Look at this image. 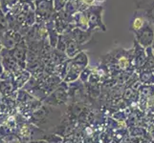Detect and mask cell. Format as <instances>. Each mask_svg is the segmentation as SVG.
I'll return each mask as SVG.
<instances>
[{
    "mask_svg": "<svg viewBox=\"0 0 154 143\" xmlns=\"http://www.w3.org/2000/svg\"><path fill=\"white\" fill-rule=\"evenodd\" d=\"M62 115L63 113L60 108L46 105L42 102L39 107L28 116L27 121L47 133H53L60 123Z\"/></svg>",
    "mask_w": 154,
    "mask_h": 143,
    "instance_id": "1",
    "label": "cell"
},
{
    "mask_svg": "<svg viewBox=\"0 0 154 143\" xmlns=\"http://www.w3.org/2000/svg\"><path fill=\"white\" fill-rule=\"evenodd\" d=\"M89 66V57L85 51L81 52L75 57L69 58L68 60V72L64 81L71 83L78 80L81 76V73L84 69Z\"/></svg>",
    "mask_w": 154,
    "mask_h": 143,
    "instance_id": "2",
    "label": "cell"
},
{
    "mask_svg": "<svg viewBox=\"0 0 154 143\" xmlns=\"http://www.w3.org/2000/svg\"><path fill=\"white\" fill-rule=\"evenodd\" d=\"M42 102L57 108H60L61 106H68L70 104L68 83L62 81L49 95H47Z\"/></svg>",
    "mask_w": 154,
    "mask_h": 143,
    "instance_id": "3",
    "label": "cell"
},
{
    "mask_svg": "<svg viewBox=\"0 0 154 143\" xmlns=\"http://www.w3.org/2000/svg\"><path fill=\"white\" fill-rule=\"evenodd\" d=\"M103 10L104 7L103 5H94V6L89 7L86 10L89 23V31H92V33H96L97 31H107V28H106L103 19Z\"/></svg>",
    "mask_w": 154,
    "mask_h": 143,
    "instance_id": "4",
    "label": "cell"
},
{
    "mask_svg": "<svg viewBox=\"0 0 154 143\" xmlns=\"http://www.w3.org/2000/svg\"><path fill=\"white\" fill-rule=\"evenodd\" d=\"M36 23H47L56 13L54 0H35Z\"/></svg>",
    "mask_w": 154,
    "mask_h": 143,
    "instance_id": "5",
    "label": "cell"
},
{
    "mask_svg": "<svg viewBox=\"0 0 154 143\" xmlns=\"http://www.w3.org/2000/svg\"><path fill=\"white\" fill-rule=\"evenodd\" d=\"M69 86V97H70V103H78V102H83L90 104L86 89L84 83H82L79 79L78 80L68 83ZM91 105V104H90Z\"/></svg>",
    "mask_w": 154,
    "mask_h": 143,
    "instance_id": "6",
    "label": "cell"
},
{
    "mask_svg": "<svg viewBox=\"0 0 154 143\" xmlns=\"http://www.w3.org/2000/svg\"><path fill=\"white\" fill-rule=\"evenodd\" d=\"M135 40L143 46L145 49H147L152 46L154 41V25L150 22H147L144 28L134 33Z\"/></svg>",
    "mask_w": 154,
    "mask_h": 143,
    "instance_id": "7",
    "label": "cell"
},
{
    "mask_svg": "<svg viewBox=\"0 0 154 143\" xmlns=\"http://www.w3.org/2000/svg\"><path fill=\"white\" fill-rule=\"evenodd\" d=\"M10 52H11V55H12V56L14 57V59L17 61L18 66L21 69H26L27 55H28V45L26 43L25 38L21 40L13 50H11Z\"/></svg>",
    "mask_w": 154,
    "mask_h": 143,
    "instance_id": "8",
    "label": "cell"
},
{
    "mask_svg": "<svg viewBox=\"0 0 154 143\" xmlns=\"http://www.w3.org/2000/svg\"><path fill=\"white\" fill-rule=\"evenodd\" d=\"M136 10L154 25V0H135Z\"/></svg>",
    "mask_w": 154,
    "mask_h": 143,
    "instance_id": "9",
    "label": "cell"
},
{
    "mask_svg": "<svg viewBox=\"0 0 154 143\" xmlns=\"http://www.w3.org/2000/svg\"><path fill=\"white\" fill-rule=\"evenodd\" d=\"M24 38V36L18 31L8 29L2 35V45L6 50H13L19 42Z\"/></svg>",
    "mask_w": 154,
    "mask_h": 143,
    "instance_id": "10",
    "label": "cell"
},
{
    "mask_svg": "<svg viewBox=\"0 0 154 143\" xmlns=\"http://www.w3.org/2000/svg\"><path fill=\"white\" fill-rule=\"evenodd\" d=\"M146 61V49L141 46L134 39L133 46V66L136 73L142 70L143 66L145 65Z\"/></svg>",
    "mask_w": 154,
    "mask_h": 143,
    "instance_id": "11",
    "label": "cell"
},
{
    "mask_svg": "<svg viewBox=\"0 0 154 143\" xmlns=\"http://www.w3.org/2000/svg\"><path fill=\"white\" fill-rule=\"evenodd\" d=\"M0 55H1V63H2L4 71L12 73L14 75L15 73L18 72L21 69L18 66L17 61L14 59V57L12 56V55H11L9 50L4 49L1 54H0Z\"/></svg>",
    "mask_w": 154,
    "mask_h": 143,
    "instance_id": "12",
    "label": "cell"
},
{
    "mask_svg": "<svg viewBox=\"0 0 154 143\" xmlns=\"http://www.w3.org/2000/svg\"><path fill=\"white\" fill-rule=\"evenodd\" d=\"M71 35V37L77 41L81 45H88L93 40V35L95 33H92L90 31H83L79 28H74L71 31L68 33Z\"/></svg>",
    "mask_w": 154,
    "mask_h": 143,
    "instance_id": "13",
    "label": "cell"
},
{
    "mask_svg": "<svg viewBox=\"0 0 154 143\" xmlns=\"http://www.w3.org/2000/svg\"><path fill=\"white\" fill-rule=\"evenodd\" d=\"M66 38V52L65 54L69 58L75 57L77 55H79L81 52H83L87 48V45H81L79 44L77 41L74 40L71 35L67 34H64Z\"/></svg>",
    "mask_w": 154,
    "mask_h": 143,
    "instance_id": "14",
    "label": "cell"
},
{
    "mask_svg": "<svg viewBox=\"0 0 154 143\" xmlns=\"http://www.w3.org/2000/svg\"><path fill=\"white\" fill-rule=\"evenodd\" d=\"M148 22L146 18L143 15L139 10H135L132 19L130 21V26H129V31L131 33H136V31H140L142 28L145 27V25Z\"/></svg>",
    "mask_w": 154,
    "mask_h": 143,
    "instance_id": "15",
    "label": "cell"
},
{
    "mask_svg": "<svg viewBox=\"0 0 154 143\" xmlns=\"http://www.w3.org/2000/svg\"><path fill=\"white\" fill-rule=\"evenodd\" d=\"M32 75L26 69H20L18 72L14 73V86L17 90L22 89L24 85L29 81Z\"/></svg>",
    "mask_w": 154,
    "mask_h": 143,
    "instance_id": "16",
    "label": "cell"
},
{
    "mask_svg": "<svg viewBox=\"0 0 154 143\" xmlns=\"http://www.w3.org/2000/svg\"><path fill=\"white\" fill-rule=\"evenodd\" d=\"M74 25L76 28L83 31H89V23L86 12H79L74 14Z\"/></svg>",
    "mask_w": 154,
    "mask_h": 143,
    "instance_id": "17",
    "label": "cell"
},
{
    "mask_svg": "<svg viewBox=\"0 0 154 143\" xmlns=\"http://www.w3.org/2000/svg\"><path fill=\"white\" fill-rule=\"evenodd\" d=\"M46 24V28L47 31H48V39H49V43L53 48H56L57 44V40H58V34L56 26H55V21L54 19H51L50 21H48Z\"/></svg>",
    "mask_w": 154,
    "mask_h": 143,
    "instance_id": "18",
    "label": "cell"
},
{
    "mask_svg": "<svg viewBox=\"0 0 154 143\" xmlns=\"http://www.w3.org/2000/svg\"><path fill=\"white\" fill-rule=\"evenodd\" d=\"M36 98L32 95L30 93H28L27 91H25L24 89H19L17 91V106H21V105H25V104H28L32 101H34Z\"/></svg>",
    "mask_w": 154,
    "mask_h": 143,
    "instance_id": "19",
    "label": "cell"
},
{
    "mask_svg": "<svg viewBox=\"0 0 154 143\" xmlns=\"http://www.w3.org/2000/svg\"><path fill=\"white\" fill-rule=\"evenodd\" d=\"M140 83L144 85H154V73L147 70H141L138 72Z\"/></svg>",
    "mask_w": 154,
    "mask_h": 143,
    "instance_id": "20",
    "label": "cell"
},
{
    "mask_svg": "<svg viewBox=\"0 0 154 143\" xmlns=\"http://www.w3.org/2000/svg\"><path fill=\"white\" fill-rule=\"evenodd\" d=\"M142 70H147L154 73V52L151 47L146 49V61L143 66Z\"/></svg>",
    "mask_w": 154,
    "mask_h": 143,
    "instance_id": "21",
    "label": "cell"
},
{
    "mask_svg": "<svg viewBox=\"0 0 154 143\" xmlns=\"http://www.w3.org/2000/svg\"><path fill=\"white\" fill-rule=\"evenodd\" d=\"M130 113V109L129 108H126L124 110H120V111H117V112L113 113L111 118H114L115 120H117L118 122L121 123H125V121L127 119Z\"/></svg>",
    "mask_w": 154,
    "mask_h": 143,
    "instance_id": "22",
    "label": "cell"
},
{
    "mask_svg": "<svg viewBox=\"0 0 154 143\" xmlns=\"http://www.w3.org/2000/svg\"><path fill=\"white\" fill-rule=\"evenodd\" d=\"M65 12L71 15H74L75 13H79V6H78V0H67L64 8Z\"/></svg>",
    "mask_w": 154,
    "mask_h": 143,
    "instance_id": "23",
    "label": "cell"
},
{
    "mask_svg": "<svg viewBox=\"0 0 154 143\" xmlns=\"http://www.w3.org/2000/svg\"><path fill=\"white\" fill-rule=\"evenodd\" d=\"M19 3V0H0V9L6 14L9 10Z\"/></svg>",
    "mask_w": 154,
    "mask_h": 143,
    "instance_id": "24",
    "label": "cell"
},
{
    "mask_svg": "<svg viewBox=\"0 0 154 143\" xmlns=\"http://www.w3.org/2000/svg\"><path fill=\"white\" fill-rule=\"evenodd\" d=\"M42 139L48 143H63V137L56 133H47Z\"/></svg>",
    "mask_w": 154,
    "mask_h": 143,
    "instance_id": "25",
    "label": "cell"
},
{
    "mask_svg": "<svg viewBox=\"0 0 154 143\" xmlns=\"http://www.w3.org/2000/svg\"><path fill=\"white\" fill-rule=\"evenodd\" d=\"M56 49L65 52H66V38L64 34H60L58 35V40H57V44Z\"/></svg>",
    "mask_w": 154,
    "mask_h": 143,
    "instance_id": "26",
    "label": "cell"
},
{
    "mask_svg": "<svg viewBox=\"0 0 154 143\" xmlns=\"http://www.w3.org/2000/svg\"><path fill=\"white\" fill-rule=\"evenodd\" d=\"M93 71V67L91 66H88L86 69H84V70L82 71V73H81V76H79V80H81L82 83L85 84L87 81H88V79L90 77V76H91V73Z\"/></svg>",
    "mask_w": 154,
    "mask_h": 143,
    "instance_id": "27",
    "label": "cell"
},
{
    "mask_svg": "<svg viewBox=\"0 0 154 143\" xmlns=\"http://www.w3.org/2000/svg\"><path fill=\"white\" fill-rule=\"evenodd\" d=\"M66 2H67V0H54L56 12H58V10H61L63 8H64Z\"/></svg>",
    "mask_w": 154,
    "mask_h": 143,
    "instance_id": "28",
    "label": "cell"
},
{
    "mask_svg": "<svg viewBox=\"0 0 154 143\" xmlns=\"http://www.w3.org/2000/svg\"><path fill=\"white\" fill-rule=\"evenodd\" d=\"M19 3L28 4V5H31V6L35 7V0H19Z\"/></svg>",
    "mask_w": 154,
    "mask_h": 143,
    "instance_id": "29",
    "label": "cell"
},
{
    "mask_svg": "<svg viewBox=\"0 0 154 143\" xmlns=\"http://www.w3.org/2000/svg\"><path fill=\"white\" fill-rule=\"evenodd\" d=\"M82 1L85 3L88 7H91V6H94V5H97L96 4V0H82Z\"/></svg>",
    "mask_w": 154,
    "mask_h": 143,
    "instance_id": "30",
    "label": "cell"
},
{
    "mask_svg": "<svg viewBox=\"0 0 154 143\" xmlns=\"http://www.w3.org/2000/svg\"><path fill=\"white\" fill-rule=\"evenodd\" d=\"M28 143H48L46 140L44 139H38V140H33V141H30Z\"/></svg>",
    "mask_w": 154,
    "mask_h": 143,
    "instance_id": "31",
    "label": "cell"
},
{
    "mask_svg": "<svg viewBox=\"0 0 154 143\" xmlns=\"http://www.w3.org/2000/svg\"><path fill=\"white\" fill-rule=\"evenodd\" d=\"M151 48H152V50H153V52H154V41H153V44H152Z\"/></svg>",
    "mask_w": 154,
    "mask_h": 143,
    "instance_id": "32",
    "label": "cell"
},
{
    "mask_svg": "<svg viewBox=\"0 0 154 143\" xmlns=\"http://www.w3.org/2000/svg\"><path fill=\"white\" fill-rule=\"evenodd\" d=\"M1 98H2V94H1V92H0V100H1Z\"/></svg>",
    "mask_w": 154,
    "mask_h": 143,
    "instance_id": "33",
    "label": "cell"
},
{
    "mask_svg": "<svg viewBox=\"0 0 154 143\" xmlns=\"http://www.w3.org/2000/svg\"><path fill=\"white\" fill-rule=\"evenodd\" d=\"M0 114H1V113H0Z\"/></svg>",
    "mask_w": 154,
    "mask_h": 143,
    "instance_id": "34",
    "label": "cell"
}]
</instances>
